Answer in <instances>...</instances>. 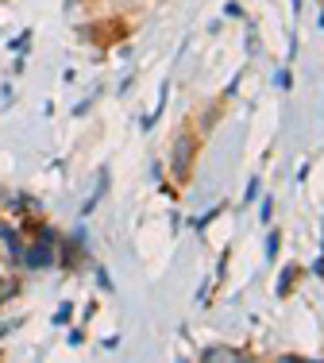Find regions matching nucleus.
Here are the masks:
<instances>
[{
	"instance_id": "1",
	"label": "nucleus",
	"mask_w": 324,
	"mask_h": 363,
	"mask_svg": "<svg viewBox=\"0 0 324 363\" xmlns=\"http://www.w3.org/2000/svg\"><path fill=\"white\" fill-rule=\"evenodd\" d=\"M193 155H197L193 135H178V140H174V155H170V170H174V178H185V174H190Z\"/></svg>"
},
{
	"instance_id": "2",
	"label": "nucleus",
	"mask_w": 324,
	"mask_h": 363,
	"mask_svg": "<svg viewBox=\"0 0 324 363\" xmlns=\"http://www.w3.org/2000/svg\"><path fill=\"white\" fill-rule=\"evenodd\" d=\"M201 359H243V352H232V348H209V352H201Z\"/></svg>"
},
{
	"instance_id": "3",
	"label": "nucleus",
	"mask_w": 324,
	"mask_h": 363,
	"mask_svg": "<svg viewBox=\"0 0 324 363\" xmlns=\"http://www.w3.org/2000/svg\"><path fill=\"white\" fill-rule=\"evenodd\" d=\"M16 294V282H0V301H8Z\"/></svg>"
},
{
	"instance_id": "4",
	"label": "nucleus",
	"mask_w": 324,
	"mask_h": 363,
	"mask_svg": "<svg viewBox=\"0 0 324 363\" xmlns=\"http://www.w3.org/2000/svg\"><path fill=\"white\" fill-rule=\"evenodd\" d=\"M289 282H294V271L282 274V282H278V294H289Z\"/></svg>"
},
{
	"instance_id": "5",
	"label": "nucleus",
	"mask_w": 324,
	"mask_h": 363,
	"mask_svg": "<svg viewBox=\"0 0 324 363\" xmlns=\"http://www.w3.org/2000/svg\"><path fill=\"white\" fill-rule=\"evenodd\" d=\"M320 23H324V16H320Z\"/></svg>"
}]
</instances>
